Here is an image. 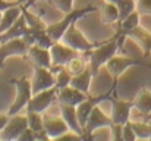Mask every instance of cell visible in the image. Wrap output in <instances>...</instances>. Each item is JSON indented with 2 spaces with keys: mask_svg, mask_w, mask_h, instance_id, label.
<instances>
[{
  "mask_svg": "<svg viewBox=\"0 0 151 141\" xmlns=\"http://www.w3.org/2000/svg\"><path fill=\"white\" fill-rule=\"evenodd\" d=\"M122 140L123 141L137 140V135H135V131H134V128H132L131 121H128V122L123 125V129H122Z\"/></svg>",
  "mask_w": 151,
  "mask_h": 141,
  "instance_id": "obj_31",
  "label": "cell"
},
{
  "mask_svg": "<svg viewBox=\"0 0 151 141\" xmlns=\"http://www.w3.org/2000/svg\"><path fill=\"white\" fill-rule=\"evenodd\" d=\"M101 18H103V22H106V24L117 22L119 21V7H117V4L107 1L106 6H104V9H103Z\"/></svg>",
  "mask_w": 151,
  "mask_h": 141,
  "instance_id": "obj_24",
  "label": "cell"
},
{
  "mask_svg": "<svg viewBox=\"0 0 151 141\" xmlns=\"http://www.w3.org/2000/svg\"><path fill=\"white\" fill-rule=\"evenodd\" d=\"M60 113H62V118L65 119V122L68 124L69 129L72 132H76V134L82 135L84 129L79 125V121H78V116H76V106L60 103Z\"/></svg>",
  "mask_w": 151,
  "mask_h": 141,
  "instance_id": "obj_15",
  "label": "cell"
},
{
  "mask_svg": "<svg viewBox=\"0 0 151 141\" xmlns=\"http://www.w3.org/2000/svg\"><path fill=\"white\" fill-rule=\"evenodd\" d=\"M28 128V119L27 115H13L9 118L6 127L0 131V138L1 140H18L19 135Z\"/></svg>",
  "mask_w": 151,
  "mask_h": 141,
  "instance_id": "obj_6",
  "label": "cell"
},
{
  "mask_svg": "<svg viewBox=\"0 0 151 141\" xmlns=\"http://www.w3.org/2000/svg\"><path fill=\"white\" fill-rule=\"evenodd\" d=\"M19 141H24V140H35V132L31 129V128H27L21 135H19Z\"/></svg>",
  "mask_w": 151,
  "mask_h": 141,
  "instance_id": "obj_35",
  "label": "cell"
},
{
  "mask_svg": "<svg viewBox=\"0 0 151 141\" xmlns=\"http://www.w3.org/2000/svg\"><path fill=\"white\" fill-rule=\"evenodd\" d=\"M107 1H110V3H114V4H119V3H120V0H107Z\"/></svg>",
  "mask_w": 151,
  "mask_h": 141,
  "instance_id": "obj_37",
  "label": "cell"
},
{
  "mask_svg": "<svg viewBox=\"0 0 151 141\" xmlns=\"http://www.w3.org/2000/svg\"><path fill=\"white\" fill-rule=\"evenodd\" d=\"M91 77H93V72H91V68L87 66L81 74L78 75H72V80H70V84L73 88L82 91V93L88 94L90 91V84H91Z\"/></svg>",
  "mask_w": 151,
  "mask_h": 141,
  "instance_id": "obj_19",
  "label": "cell"
},
{
  "mask_svg": "<svg viewBox=\"0 0 151 141\" xmlns=\"http://www.w3.org/2000/svg\"><path fill=\"white\" fill-rule=\"evenodd\" d=\"M78 53L79 51L73 50L72 47H69L68 44H65L62 41H54L53 46L50 47L53 66H65L72 57L78 56Z\"/></svg>",
  "mask_w": 151,
  "mask_h": 141,
  "instance_id": "obj_8",
  "label": "cell"
},
{
  "mask_svg": "<svg viewBox=\"0 0 151 141\" xmlns=\"http://www.w3.org/2000/svg\"><path fill=\"white\" fill-rule=\"evenodd\" d=\"M113 122H111V118H107L103 112H101L100 107L94 106L88 121H87V125L84 128V132H94L96 129L99 128H107V127H111Z\"/></svg>",
  "mask_w": 151,
  "mask_h": 141,
  "instance_id": "obj_12",
  "label": "cell"
},
{
  "mask_svg": "<svg viewBox=\"0 0 151 141\" xmlns=\"http://www.w3.org/2000/svg\"><path fill=\"white\" fill-rule=\"evenodd\" d=\"M21 15H22V6L21 4H16V6H12V7L3 10L1 12V21H0V34L4 33L6 30H9Z\"/></svg>",
  "mask_w": 151,
  "mask_h": 141,
  "instance_id": "obj_20",
  "label": "cell"
},
{
  "mask_svg": "<svg viewBox=\"0 0 151 141\" xmlns=\"http://www.w3.org/2000/svg\"><path fill=\"white\" fill-rule=\"evenodd\" d=\"M131 124H132L137 138H144V140L151 138V125L145 122H131Z\"/></svg>",
  "mask_w": 151,
  "mask_h": 141,
  "instance_id": "obj_29",
  "label": "cell"
},
{
  "mask_svg": "<svg viewBox=\"0 0 151 141\" xmlns=\"http://www.w3.org/2000/svg\"><path fill=\"white\" fill-rule=\"evenodd\" d=\"M27 43L22 38H13L4 43H0V66L4 63V60L10 56H24L28 53Z\"/></svg>",
  "mask_w": 151,
  "mask_h": 141,
  "instance_id": "obj_9",
  "label": "cell"
},
{
  "mask_svg": "<svg viewBox=\"0 0 151 141\" xmlns=\"http://www.w3.org/2000/svg\"><path fill=\"white\" fill-rule=\"evenodd\" d=\"M100 100H103V97H99L96 100H84L82 103H79L76 106V116H78V121H79V125L82 127V129L85 128L87 121H88V118H90L96 103L100 101Z\"/></svg>",
  "mask_w": 151,
  "mask_h": 141,
  "instance_id": "obj_21",
  "label": "cell"
},
{
  "mask_svg": "<svg viewBox=\"0 0 151 141\" xmlns=\"http://www.w3.org/2000/svg\"><path fill=\"white\" fill-rule=\"evenodd\" d=\"M93 10H96L93 6H87V7L78 9V10H70V12L66 13V16H65L62 21H59V22H56V24H51V25H47L46 31H47V34L53 38V41H60L62 37H63V34L68 31V28H69L72 24H75L81 16H84V15H87L88 12H93Z\"/></svg>",
  "mask_w": 151,
  "mask_h": 141,
  "instance_id": "obj_1",
  "label": "cell"
},
{
  "mask_svg": "<svg viewBox=\"0 0 151 141\" xmlns=\"http://www.w3.org/2000/svg\"><path fill=\"white\" fill-rule=\"evenodd\" d=\"M134 107L142 113V115H150L151 113V91H148L147 88H142L137 98L134 100Z\"/></svg>",
  "mask_w": 151,
  "mask_h": 141,
  "instance_id": "obj_22",
  "label": "cell"
},
{
  "mask_svg": "<svg viewBox=\"0 0 151 141\" xmlns=\"http://www.w3.org/2000/svg\"><path fill=\"white\" fill-rule=\"evenodd\" d=\"M137 10L142 15H151V0H137Z\"/></svg>",
  "mask_w": 151,
  "mask_h": 141,
  "instance_id": "obj_33",
  "label": "cell"
},
{
  "mask_svg": "<svg viewBox=\"0 0 151 141\" xmlns=\"http://www.w3.org/2000/svg\"><path fill=\"white\" fill-rule=\"evenodd\" d=\"M90 68L93 74H97L103 65H106L116 53H117V43L116 40H111L103 46L97 47L94 50H90Z\"/></svg>",
  "mask_w": 151,
  "mask_h": 141,
  "instance_id": "obj_2",
  "label": "cell"
},
{
  "mask_svg": "<svg viewBox=\"0 0 151 141\" xmlns=\"http://www.w3.org/2000/svg\"><path fill=\"white\" fill-rule=\"evenodd\" d=\"M0 21H1V12H0Z\"/></svg>",
  "mask_w": 151,
  "mask_h": 141,
  "instance_id": "obj_39",
  "label": "cell"
},
{
  "mask_svg": "<svg viewBox=\"0 0 151 141\" xmlns=\"http://www.w3.org/2000/svg\"><path fill=\"white\" fill-rule=\"evenodd\" d=\"M57 88L56 87H51L47 90H43V91H38V93H34L31 95L28 104H27V112H38V113H43L51 103L53 100L57 97Z\"/></svg>",
  "mask_w": 151,
  "mask_h": 141,
  "instance_id": "obj_5",
  "label": "cell"
},
{
  "mask_svg": "<svg viewBox=\"0 0 151 141\" xmlns=\"http://www.w3.org/2000/svg\"><path fill=\"white\" fill-rule=\"evenodd\" d=\"M31 87H32V94L51 88V87H56V77L53 75V72L49 68L35 66L34 75L31 80Z\"/></svg>",
  "mask_w": 151,
  "mask_h": 141,
  "instance_id": "obj_7",
  "label": "cell"
},
{
  "mask_svg": "<svg viewBox=\"0 0 151 141\" xmlns=\"http://www.w3.org/2000/svg\"><path fill=\"white\" fill-rule=\"evenodd\" d=\"M110 128H111V138H113V140H122L123 125H120V124H113Z\"/></svg>",
  "mask_w": 151,
  "mask_h": 141,
  "instance_id": "obj_34",
  "label": "cell"
},
{
  "mask_svg": "<svg viewBox=\"0 0 151 141\" xmlns=\"http://www.w3.org/2000/svg\"><path fill=\"white\" fill-rule=\"evenodd\" d=\"M9 115H0V131L6 127V124H7V121H9Z\"/></svg>",
  "mask_w": 151,
  "mask_h": 141,
  "instance_id": "obj_36",
  "label": "cell"
},
{
  "mask_svg": "<svg viewBox=\"0 0 151 141\" xmlns=\"http://www.w3.org/2000/svg\"><path fill=\"white\" fill-rule=\"evenodd\" d=\"M27 119H28V128H31L34 132L43 131L44 129V118L38 112H27Z\"/></svg>",
  "mask_w": 151,
  "mask_h": 141,
  "instance_id": "obj_26",
  "label": "cell"
},
{
  "mask_svg": "<svg viewBox=\"0 0 151 141\" xmlns=\"http://www.w3.org/2000/svg\"><path fill=\"white\" fill-rule=\"evenodd\" d=\"M27 27H28L27 19H25V15L22 13L9 30H6L4 33L0 34V43H4V41H9V40H13V38H21L24 35Z\"/></svg>",
  "mask_w": 151,
  "mask_h": 141,
  "instance_id": "obj_18",
  "label": "cell"
},
{
  "mask_svg": "<svg viewBox=\"0 0 151 141\" xmlns=\"http://www.w3.org/2000/svg\"><path fill=\"white\" fill-rule=\"evenodd\" d=\"M134 107V103L125 100H114L111 106V122L125 125L129 121V113Z\"/></svg>",
  "mask_w": 151,
  "mask_h": 141,
  "instance_id": "obj_11",
  "label": "cell"
},
{
  "mask_svg": "<svg viewBox=\"0 0 151 141\" xmlns=\"http://www.w3.org/2000/svg\"><path fill=\"white\" fill-rule=\"evenodd\" d=\"M51 3L56 6V9H59L60 12H70L72 10V4H73V0H50Z\"/></svg>",
  "mask_w": 151,
  "mask_h": 141,
  "instance_id": "obj_32",
  "label": "cell"
},
{
  "mask_svg": "<svg viewBox=\"0 0 151 141\" xmlns=\"http://www.w3.org/2000/svg\"><path fill=\"white\" fill-rule=\"evenodd\" d=\"M128 35H129V38H132L138 46L141 47L144 56H148L151 53V33H148L145 28L138 25L137 28L129 31Z\"/></svg>",
  "mask_w": 151,
  "mask_h": 141,
  "instance_id": "obj_17",
  "label": "cell"
},
{
  "mask_svg": "<svg viewBox=\"0 0 151 141\" xmlns=\"http://www.w3.org/2000/svg\"><path fill=\"white\" fill-rule=\"evenodd\" d=\"M57 98L59 103H65V104H72V106H78L79 103H82L84 100H87V94L73 88L72 85H68L65 88H60L57 91Z\"/></svg>",
  "mask_w": 151,
  "mask_h": 141,
  "instance_id": "obj_16",
  "label": "cell"
},
{
  "mask_svg": "<svg viewBox=\"0 0 151 141\" xmlns=\"http://www.w3.org/2000/svg\"><path fill=\"white\" fill-rule=\"evenodd\" d=\"M16 1H18V3H19V4H22V3H25V1H27V0H16Z\"/></svg>",
  "mask_w": 151,
  "mask_h": 141,
  "instance_id": "obj_38",
  "label": "cell"
},
{
  "mask_svg": "<svg viewBox=\"0 0 151 141\" xmlns=\"http://www.w3.org/2000/svg\"><path fill=\"white\" fill-rule=\"evenodd\" d=\"M28 57L31 59V62L35 66H41V68H49L50 69L53 66L51 62V54H50V48H44L40 46H31L28 48Z\"/></svg>",
  "mask_w": 151,
  "mask_h": 141,
  "instance_id": "obj_13",
  "label": "cell"
},
{
  "mask_svg": "<svg viewBox=\"0 0 151 141\" xmlns=\"http://www.w3.org/2000/svg\"><path fill=\"white\" fill-rule=\"evenodd\" d=\"M22 13L25 15V19H27V25L28 27H32V28H37V30H46L47 28V25L40 19V18H37L35 15H31L28 10H25L24 7H22Z\"/></svg>",
  "mask_w": 151,
  "mask_h": 141,
  "instance_id": "obj_30",
  "label": "cell"
},
{
  "mask_svg": "<svg viewBox=\"0 0 151 141\" xmlns=\"http://www.w3.org/2000/svg\"><path fill=\"white\" fill-rule=\"evenodd\" d=\"M13 84L16 87V98L13 101V104L10 106L7 115L13 116L18 115L24 107H27L31 95H32V87H31V81H28L27 78H19V80H13Z\"/></svg>",
  "mask_w": 151,
  "mask_h": 141,
  "instance_id": "obj_3",
  "label": "cell"
},
{
  "mask_svg": "<svg viewBox=\"0 0 151 141\" xmlns=\"http://www.w3.org/2000/svg\"><path fill=\"white\" fill-rule=\"evenodd\" d=\"M65 66L68 68V71H69L72 75H78V74H81V72L88 66V63H87V60H85L84 57H81V56L78 54V56L72 57Z\"/></svg>",
  "mask_w": 151,
  "mask_h": 141,
  "instance_id": "obj_25",
  "label": "cell"
},
{
  "mask_svg": "<svg viewBox=\"0 0 151 141\" xmlns=\"http://www.w3.org/2000/svg\"><path fill=\"white\" fill-rule=\"evenodd\" d=\"M44 131L49 138H60L70 129L63 118H44Z\"/></svg>",
  "mask_w": 151,
  "mask_h": 141,
  "instance_id": "obj_14",
  "label": "cell"
},
{
  "mask_svg": "<svg viewBox=\"0 0 151 141\" xmlns=\"http://www.w3.org/2000/svg\"><path fill=\"white\" fill-rule=\"evenodd\" d=\"M117 7H119V22H120L123 18H126L131 12L137 9V0H120Z\"/></svg>",
  "mask_w": 151,
  "mask_h": 141,
  "instance_id": "obj_28",
  "label": "cell"
},
{
  "mask_svg": "<svg viewBox=\"0 0 151 141\" xmlns=\"http://www.w3.org/2000/svg\"><path fill=\"white\" fill-rule=\"evenodd\" d=\"M135 65H139V62H138L135 57H131V56H116V54L106 63L107 71H109L114 78L120 77L128 68L135 66Z\"/></svg>",
  "mask_w": 151,
  "mask_h": 141,
  "instance_id": "obj_10",
  "label": "cell"
},
{
  "mask_svg": "<svg viewBox=\"0 0 151 141\" xmlns=\"http://www.w3.org/2000/svg\"><path fill=\"white\" fill-rule=\"evenodd\" d=\"M139 19H141V13L137 9L134 12H131L126 18H123L120 21V28H122L123 35H128L129 31H132L134 28H137L139 25Z\"/></svg>",
  "mask_w": 151,
  "mask_h": 141,
  "instance_id": "obj_23",
  "label": "cell"
},
{
  "mask_svg": "<svg viewBox=\"0 0 151 141\" xmlns=\"http://www.w3.org/2000/svg\"><path fill=\"white\" fill-rule=\"evenodd\" d=\"M62 43H65V44H68L69 47H72L73 50H76V51H79V53H88L90 50H93V44L85 38V35L75 27V24H72L69 28H68V31L63 34V37H62V40H60Z\"/></svg>",
  "mask_w": 151,
  "mask_h": 141,
  "instance_id": "obj_4",
  "label": "cell"
},
{
  "mask_svg": "<svg viewBox=\"0 0 151 141\" xmlns=\"http://www.w3.org/2000/svg\"><path fill=\"white\" fill-rule=\"evenodd\" d=\"M54 77H56V88L57 90L68 87L70 84V80H72V74L68 71L66 66H60Z\"/></svg>",
  "mask_w": 151,
  "mask_h": 141,
  "instance_id": "obj_27",
  "label": "cell"
}]
</instances>
